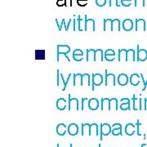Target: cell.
<instances>
[{
	"label": "cell",
	"instance_id": "26",
	"mask_svg": "<svg viewBox=\"0 0 147 147\" xmlns=\"http://www.w3.org/2000/svg\"><path fill=\"white\" fill-rule=\"evenodd\" d=\"M104 31H113V20L104 19Z\"/></svg>",
	"mask_w": 147,
	"mask_h": 147
},
{
	"label": "cell",
	"instance_id": "24",
	"mask_svg": "<svg viewBox=\"0 0 147 147\" xmlns=\"http://www.w3.org/2000/svg\"><path fill=\"white\" fill-rule=\"evenodd\" d=\"M82 136H91V124L82 123Z\"/></svg>",
	"mask_w": 147,
	"mask_h": 147
},
{
	"label": "cell",
	"instance_id": "27",
	"mask_svg": "<svg viewBox=\"0 0 147 147\" xmlns=\"http://www.w3.org/2000/svg\"><path fill=\"white\" fill-rule=\"evenodd\" d=\"M91 86V75L89 74H83L82 76V87Z\"/></svg>",
	"mask_w": 147,
	"mask_h": 147
},
{
	"label": "cell",
	"instance_id": "31",
	"mask_svg": "<svg viewBox=\"0 0 147 147\" xmlns=\"http://www.w3.org/2000/svg\"><path fill=\"white\" fill-rule=\"evenodd\" d=\"M79 31H83L85 30V27H86V21H87V15L84 16V19L82 18V16L79 15Z\"/></svg>",
	"mask_w": 147,
	"mask_h": 147
},
{
	"label": "cell",
	"instance_id": "3",
	"mask_svg": "<svg viewBox=\"0 0 147 147\" xmlns=\"http://www.w3.org/2000/svg\"><path fill=\"white\" fill-rule=\"evenodd\" d=\"M112 131V126H110L109 123H101L100 125V140H103V137L108 136L111 133Z\"/></svg>",
	"mask_w": 147,
	"mask_h": 147
},
{
	"label": "cell",
	"instance_id": "42",
	"mask_svg": "<svg viewBox=\"0 0 147 147\" xmlns=\"http://www.w3.org/2000/svg\"><path fill=\"white\" fill-rule=\"evenodd\" d=\"M73 76V74H69L68 75V78H67V79H66V81H65V85H64V88H62V91H65V89H66V87H67V85H68V83L69 82V80H70V79H71V77Z\"/></svg>",
	"mask_w": 147,
	"mask_h": 147
},
{
	"label": "cell",
	"instance_id": "1",
	"mask_svg": "<svg viewBox=\"0 0 147 147\" xmlns=\"http://www.w3.org/2000/svg\"><path fill=\"white\" fill-rule=\"evenodd\" d=\"M57 61H60V57L61 55H64L68 61H70V59L68 57L67 54L70 52V47L68 45H65V44H58L57 45Z\"/></svg>",
	"mask_w": 147,
	"mask_h": 147
},
{
	"label": "cell",
	"instance_id": "32",
	"mask_svg": "<svg viewBox=\"0 0 147 147\" xmlns=\"http://www.w3.org/2000/svg\"><path fill=\"white\" fill-rule=\"evenodd\" d=\"M99 126L97 123H92L91 124V136L98 137L99 135Z\"/></svg>",
	"mask_w": 147,
	"mask_h": 147
},
{
	"label": "cell",
	"instance_id": "48",
	"mask_svg": "<svg viewBox=\"0 0 147 147\" xmlns=\"http://www.w3.org/2000/svg\"><path fill=\"white\" fill-rule=\"evenodd\" d=\"M144 110H147V98H145L144 100Z\"/></svg>",
	"mask_w": 147,
	"mask_h": 147
},
{
	"label": "cell",
	"instance_id": "28",
	"mask_svg": "<svg viewBox=\"0 0 147 147\" xmlns=\"http://www.w3.org/2000/svg\"><path fill=\"white\" fill-rule=\"evenodd\" d=\"M136 61V53L134 49H127V59L126 61Z\"/></svg>",
	"mask_w": 147,
	"mask_h": 147
},
{
	"label": "cell",
	"instance_id": "34",
	"mask_svg": "<svg viewBox=\"0 0 147 147\" xmlns=\"http://www.w3.org/2000/svg\"><path fill=\"white\" fill-rule=\"evenodd\" d=\"M118 99L117 98H111L110 99V110H118Z\"/></svg>",
	"mask_w": 147,
	"mask_h": 147
},
{
	"label": "cell",
	"instance_id": "40",
	"mask_svg": "<svg viewBox=\"0 0 147 147\" xmlns=\"http://www.w3.org/2000/svg\"><path fill=\"white\" fill-rule=\"evenodd\" d=\"M96 1V4L98 7H104L106 4V0H95Z\"/></svg>",
	"mask_w": 147,
	"mask_h": 147
},
{
	"label": "cell",
	"instance_id": "33",
	"mask_svg": "<svg viewBox=\"0 0 147 147\" xmlns=\"http://www.w3.org/2000/svg\"><path fill=\"white\" fill-rule=\"evenodd\" d=\"M127 59V50L126 49H119V53H118V61H125Z\"/></svg>",
	"mask_w": 147,
	"mask_h": 147
},
{
	"label": "cell",
	"instance_id": "15",
	"mask_svg": "<svg viewBox=\"0 0 147 147\" xmlns=\"http://www.w3.org/2000/svg\"><path fill=\"white\" fill-rule=\"evenodd\" d=\"M141 78H142L141 75H139L138 74H131L130 78H129V83L133 87H137V85H139V84H140Z\"/></svg>",
	"mask_w": 147,
	"mask_h": 147
},
{
	"label": "cell",
	"instance_id": "37",
	"mask_svg": "<svg viewBox=\"0 0 147 147\" xmlns=\"http://www.w3.org/2000/svg\"><path fill=\"white\" fill-rule=\"evenodd\" d=\"M120 7L121 0H110V7Z\"/></svg>",
	"mask_w": 147,
	"mask_h": 147
},
{
	"label": "cell",
	"instance_id": "22",
	"mask_svg": "<svg viewBox=\"0 0 147 147\" xmlns=\"http://www.w3.org/2000/svg\"><path fill=\"white\" fill-rule=\"evenodd\" d=\"M82 74H74L73 86H81L82 87Z\"/></svg>",
	"mask_w": 147,
	"mask_h": 147
},
{
	"label": "cell",
	"instance_id": "36",
	"mask_svg": "<svg viewBox=\"0 0 147 147\" xmlns=\"http://www.w3.org/2000/svg\"><path fill=\"white\" fill-rule=\"evenodd\" d=\"M134 5L136 7H144L146 5L145 0H134Z\"/></svg>",
	"mask_w": 147,
	"mask_h": 147
},
{
	"label": "cell",
	"instance_id": "11",
	"mask_svg": "<svg viewBox=\"0 0 147 147\" xmlns=\"http://www.w3.org/2000/svg\"><path fill=\"white\" fill-rule=\"evenodd\" d=\"M136 31H146V21L142 18L136 19V26H135Z\"/></svg>",
	"mask_w": 147,
	"mask_h": 147
},
{
	"label": "cell",
	"instance_id": "4",
	"mask_svg": "<svg viewBox=\"0 0 147 147\" xmlns=\"http://www.w3.org/2000/svg\"><path fill=\"white\" fill-rule=\"evenodd\" d=\"M105 85L108 86H115L116 79L114 74H108V70L105 69Z\"/></svg>",
	"mask_w": 147,
	"mask_h": 147
},
{
	"label": "cell",
	"instance_id": "7",
	"mask_svg": "<svg viewBox=\"0 0 147 147\" xmlns=\"http://www.w3.org/2000/svg\"><path fill=\"white\" fill-rule=\"evenodd\" d=\"M137 61H145L147 60V51L146 49H142L137 45Z\"/></svg>",
	"mask_w": 147,
	"mask_h": 147
},
{
	"label": "cell",
	"instance_id": "8",
	"mask_svg": "<svg viewBox=\"0 0 147 147\" xmlns=\"http://www.w3.org/2000/svg\"><path fill=\"white\" fill-rule=\"evenodd\" d=\"M111 134L113 136H122L123 135V126L121 123H114L112 125Z\"/></svg>",
	"mask_w": 147,
	"mask_h": 147
},
{
	"label": "cell",
	"instance_id": "47",
	"mask_svg": "<svg viewBox=\"0 0 147 147\" xmlns=\"http://www.w3.org/2000/svg\"><path fill=\"white\" fill-rule=\"evenodd\" d=\"M88 100V98H82V104H81V110H84V102Z\"/></svg>",
	"mask_w": 147,
	"mask_h": 147
},
{
	"label": "cell",
	"instance_id": "17",
	"mask_svg": "<svg viewBox=\"0 0 147 147\" xmlns=\"http://www.w3.org/2000/svg\"><path fill=\"white\" fill-rule=\"evenodd\" d=\"M71 21L72 20L71 19H69V21L67 23H65V19H62V21H61V24H59V22H58L57 19H56V22H57V27L58 29H59V31H61V30H62V28H65V31H68L69 28L70 26V25H71Z\"/></svg>",
	"mask_w": 147,
	"mask_h": 147
},
{
	"label": "cell",
	"instance_id": "23",
	"mask_svg": "<svg viewBox=\"0 0 147 147\" xmlns=\"http://www.w3.org/2000/svg\"><path fill=\"white\" fill-rule=\"evenodd\" d=\"M67 107V101L64 98H59L57 100V110L62 111Z\"/></svg>",
	"mask_w": 147,
	"mask_h": 147
},
{
	"label": "cell",
	"instance_id": "43",
	"mask_svg": "<svg viewBox=\"0 0 147 147\" xmlns=\"http://www.w3.org/2000/svg\"><path fill=\"white\" fill-rule=\"evenodd\" d=\"M57 5L58 7H63V6L66 5V0H57Z\"/></svg>",
	"mask_w": 147,
	"mask_h": 147
},
{
	"label": "cell",
	"instance_id": "41",
	"mask_svg": "<svg viewBox=\"0 0 147 147\" xmlns=\"http://www.w3.org/2000/svg\"><path fill=\"white\" fill-rule=\"evenodd\" d=\"M131 1L129 0H121V5L123 6V7H129L131 6Z\"/></svg>",
	"mask_w": 147,
	"mask_h": 147
},
{
	"label": "cell",
	"instance_id": "44",
	"mask_svg": "<svg viewBox=\"0 0 147 147\" xmlns=\"http://www.w3.org/2000/svg\"><path fill=\"white\" fill-rule=\"evenodd\" d=\"M140 75H141V77H142V80H143V84H144V88H142V91L144 92V91H146V88H147V79H146V80H145V79H144V76H143V74H141Z\"/></svg>",
	"mask_w": 147,
	"mask_h": 147
},
{
	"label": "cell",
	"instance_id": "52",
	"mask_svg": "<svg viewBox=\"0 0 147 147\" xmlns=\"http://www.w3.org/2000/svg\"><path fill=\"white\" fill-rule=\"evenodd\" d=\"M77 1H80V0H77ZM84 1H88V0H84Z\"/></svg>",
	"mask_w": 147,
	"mask_h": 147
},
{
	"label": "cell",
	"instance_id": "25",
	"mask_svg": "<svg viewBox=\"0 0 147 147\" xmlns=\"http://www.w3.org/2000/svg\"><path fill=\"white\" fill-rule=\"evenodd\" d=\"M95 21L93 19H87L86 21V27H85V31H95Z\"/></svg>",
	"mask_w": 147,
	"mask_h": 147
},
{
	"label": "cell",
	"instance_id": "45",
	"mask_svg": "<svg viewBox=\"0 0 147 147\" xmlns=\"http://www.w3.org/2000/svg\"><path fill=\"white\" fill-rule=\"evenodd\" d=\"M77 4L80 7H85L88 4V1H84V0H80V1H77Z\"/></svg>",
	"mask_w": 147,
	"mask_h": 147
},
{
	"label": "cell",
	"instance_id": "2",
	"mask_svg": "<svg viewBox=\"0 0 147 147\" xmlns=\"http://www.w3.org/2000/svg\"><path fill=\"white\" fill-rule=\"evenodd\" d=\"M92 90L94 91L95 87H99L104 82V78L100 74H92Z\"/></svg>",
	"mask_w": 147,
	"mask_h": 147
},
{
	"label": "cell",
	"instance_id": "38",
	"mask_svg": "<svg viewBox=\"0 0 147 147\" xmlns=\"http://www.w3.org/2000/svg\"><path fill=\"white\" fill-rule=\"evenodd\" d=\"M79 18H78V19H74L73 20V30L74 31L79 30Z\"/></svg>",
	"mask_w": 147,
	"mask_h": 147
},
{
	"label": "cell",
	"instance_id": "51",
	"mask_svg": "<svg viewBox=\"0 0 147 147\" xmlns=\"http://www.w3.org/2000/svg\"><path fill=\"white\" fill-rule=\"evenodd\" d=\"M98 147H101V146H100V145H98Z\"/></svg>",
	"mask_w": 147,
	"mask_h": 147
},
{
	"label": "cell",
	"instance_id": "46",
	"mask_svg": "<svg viewBox=\"0 0 147 147\" xmlns=\"http://www.w3.org/2000/svg\"><path fill=\"white\" fill-rule=\"evenodd\" d=\"M57 85L59 87L60 86V78H61V73H60L59 69L57 70Z\"/></svg>",
	"mask_w": 147,
	"mask_h": 147
},
{
	"label": "cell",
	"instance_id": "21",
	"mask_svg": "<svg viewBox=\"0 0 147 147\" xmlns=\"http://www.w3.org/2000/svg\"><path fill=\"white\" fill-rule=\"evenodd\" d=\"M100 110H110V98H102L101 104H100Z\"/></svg>",
	"mask_w": 147,
	"mask_h": 147
},
{
	"label": "cell",
	"instance_id": "5",
	"mask_svg": "<svg viewBox=\"0 0 147 147\" xmlns=\"http://www.w3.org/2000/svg\"><path fill=\"white\" fill-rule=\"evenodd\" d=\"M68 110H79V100L75 97H71V95L68 96Z\"/></svg>",
	"mask_w": 147,
	"mask_h": 147
},
{
	"label": "cell",
	"instance_id": "49",
	"mask_svg": "<svg viewBox=\"0 0 147 147\" xmlns=\"http://www.w3.org/2000/svg\"><path fill=\"white\" fill-rule=\"evenodd\" d=\"M141 147H146V143H143L142 146H141Z\"/></svg>",
	"mask_w": 147,
	"mask_h": 147
},
{
	"label": "cell",
	"instance_id": "20",
	"mask_svg": "<svg viewBox=\"0 0 147 147\" xmlns=\"http://www.w3.org/2000/svg\"><path fill=\"white\" fill-rule=\"evenodd\" d=\"M67 127H68L65 126V124H64L62 123H59L57 126V135L61 136V137L65 135V133L68 132L67 131Z\"/></svg>",
	"mask_w": 147,
	"mask_h": 147
},
{
	"label": "cell",
	"instance_id": "50",
	"mask_svg": "<svg viewBox=\"0 0 147 147\" xmlns=\"http://www.w3.org/2000/svg\"><path fill=\"white\" fill-rule=\"evenodd\" d=\"M69 147H73V145H72V144H70V145H69Z\"/></svg>",
	"mask_w": 147,
	"mask_h": 147
},
{
	"label": "cell",
	"instance_id": "6",
	"mask_svg": "<svg viewBox=\"0 0 147 147\" xmlns=\"http://www.w3.org/2000/svg\"><path fill=\"white\" fill-rule=\"evenodd\" d=\"M132 109L134 110H142V100L141 98H137L136 95L132 96Z\"/></svg>",
	"mask_w": 147,
	"mask_h": 147
},
{
	"label": "cell",
	"instance_id": "13",
	"mask_svg": "<svg viewBox=\"0 0 147 147\" xmlns=\"http://www.w3.org/2000/svg\"><path fill=\"white\" fill-rule=\"evenodd\" d=\"M79 126L76 124V123H70L69 125L67 127V131H68V133L70 135V136H76L78 133H79Z\"/></svg>",
	"mask_w": 147,
	"mask_h": 147
},
{
	"label": "cell",
	"instance_id": "35",
	"mask_svg": "<svg viewBox=\"0 0 147 147\" xmlns=\"http://www.w3.org/2000/svg\"><path fill=\"white\" fill-rule=\"evenodd\" d=\"M120 21L119 19L113 20V31H120Z\"/></svg>",
	"mask_w": 147,
	"mask_h": 147
},
{
	"label": "cell",
	"instance_id": "12",
	"mask_svg": "<svg viewBox=\"0 0 147 147\" xmlns=\"http://www.w3.org/2000/svg\"><path fill=\"white\" fill-rule=\"evenodd\" d=\"M72 57L74 61H81L84 60V53L81 49H75L73 52L72 54Z\"/></svg>",
	"mask_w": 147,
	"mask_h": 147
},
{
	"label": "cell",
	"instance_id": "9",
	"mask_svg": "<svg viewBox=\"0 0 147 147\" xmlns=\"http://www.w3.org/2000/svg\"><path fill=\"white\" fill-rule=\"evenodd\" d=\"M121 105L119 106L120 110H131V100L129 98H122L120 100Z\"/></svg>",
	"mask_w": 147,
	"mask_h": 147
},
{
	"label": "cell",
	"instance_id": "18",
	"mask_svg": "<svg viewBox=\"0 0 147 147\" xmlns=\"http://www.w3.org/2000/svg\"><path fill=\"white\" fill-rule=\"evenodd\" d=\"M133 21H131V19H125L123 21L122 24V28L123 29V30L125 31H131L133 29Z\"/></svg>",
	"mask_w": 147,
	"mask_h": 147
},
{
	"label": "cell",
	"instance_id": "29",
	"mask_svg": "<svg viewBox=\"0 0 147 147\" xmlns=\"http://www.w3.org/2000/svg\"><path fill=\"white\" fill-rule=\"evenodd\" d=\"M95 52L94 49H87V53H86V61H96L95 60Z\"/></svg>",
	"mask_w": 147,
	"mask_h": 147
},
{
	"label": "cell",
	"instance_id": "39",
	"mask_svg": "<svg viewBox=\"0 0 147 147\" xmlns=\"http://www.w3.org/2000/svg\"><path fill=\"white\" fill-rule=\"evenodd\" d=\"M142 126V123L139 119H137V123H136V129H137V136H142V134L140 132V127Z\"/></svg>",
	"mask_w": 147,
	"mask_h": 147
},
{
	"label": "cell",
	"instance_id": "30",
	"mask_svg": "<svg viewBox=\"0 0 147 147\" xmlns=\"http://www.w3.org/2000/svg\"><path fill=\"white\" fill-rule=\"evenodd\" d=\"M95 60L96 61H103L105 60L104 58V52L102 49H97L95 52Z\"/></svg>",
	"mask_w": 147,
	"mask_h": 147
},
{
	"label": "cell",
	"instance_id": "54",
	"mask_svg": "<svg viewBox=\"0 0 147 147\" xmlns=\"http://www.w3.org/2000/svg\"><path fill=\"white\" fill-rule=\"evenodd\" d=\"M129 1H131V0H129Z\"/></svg>",
	"mask_w": 147,
	"mask_h": 147
},
{
	"label": "cell",
	"instance_id": "53",
	"mask_svg": "<svg viewBox=\"0 0 147 147\" xmlns=\"http://www.w3.org/2000/svg\"><path fill=\"white\" fill-rule=\"evenodd\" d=\"M57 147H59V144H57Z\"/></svg>",
	"mask_w": 147,
	"mask_h": 147
},
{
	"label": "cell",
	"instance_id": "14",
	"mask_svg": "<svg viewBox=\"0 0 147 147\" xmlns=\"http://www.w3.org/2000/svg\"><path fill=\"white\" fill-rule=\"evenodd\" d=\"M88 105L89 110L94 111V110H96L99 108V106H100V102H99V100H97L96 98H91V99L88 100Z\"/></svg>",
	"mask_w": 147,
	"mask_h": 147
},
{
	"label": "cell",
	"instance_id": "10",
	"mask_svg": "<svg viewBox=\"0 0 147 147\" xmlns=\"http://www.w3.org/2000/svg\"><path fill=\"white\" fill-rule=\"evenodd\" d=\"M129 83V78L126 74H119L118 75V84L121 87H124Z\"/></svg>",
	"mask_w": 147,
	"mask_h": 147
},
{
	"label": "cell",
	"instance_id": "16",
	"mask_svg": "<svg viewBox=\"0 0 147 147\" xmlns=\"http://www.w3.org/2000/svg\"><path fill=\"white\" fill-rule=\"evenodd\" d=\"M104 58L107 61H113L115 59V52L113 49H107L104 53Z\"/></svg>",
	"mask_w": 147,
	"mask_h": 147
},
{
	"label": "cell",
	"instance_id": "19",
	"mask_svg": "<svg viewBox=\"0 0 147 147\" xmlns=\"http://www.w3.org/2000/svg\"><path fill=\"white\" fill-rule=\"evenodd\" d=\"M135 130H136V126L133 124V123H127L126 126L124 127V131L126 133V135L127 136H133L134 132H135Z\"/></svg>",
	"mask_w": 147,
	"mask_h": 147
}]
</instances>
